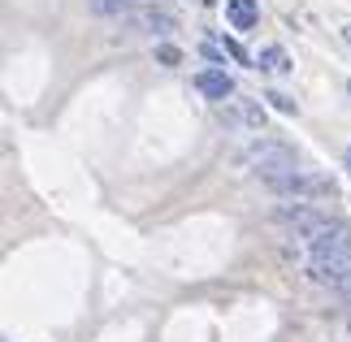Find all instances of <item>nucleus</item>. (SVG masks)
<instances>
[{"mask_svg": "<svg viewBox=\"0 0 351 342\" xmlns=\"http://www.w3.org/2000/svg\"><path fill=\"white\" fill-rule=\"evenodd\" d=\"M265 186L274 195H291V199H330L339 195V182L326 173H308V169H291V173H274L265 178Z\"/></svg>", "mask_w": 351, "mask_h": 342, "instance_id": "f257e3e1", "label": "nucleus"}, {"mask_svg": "<svg viewBox=\"0 0 351 342\" xmlns=\"http://www.w3.org/2000/svg\"><path fill=\"white\" fill-rule=\"evenodd\" d=\"M239 165H247V169H256V173H265V178L291 173V169H295V147L282 143V139H261V143H252L247 152L239 156Z\"/></svg>", "mask_w": 351, "mask_h": 342, "instance_id": "f03ea898", "label": "nucleus"}, {"mask_svg": "<svg viewBox=\"0 0 351 342\" xmlns=\"http://www.w3.org/2000/svg\"><path fill=\"white\" fill-rule=\"evenodd\" d=\"M308 247H313V260H351V221L334 217L330 225H321L308 239Z\"/></svg>", "mask_w": 351, "mask_h": 342, "instance_id": "7ed1b4c3", "label": "nucleus"}, {"mask_svg": "<svg viewBox=\"0 0 351 342\" xmlns=\"http://www.w3.org/2000/svg\"><path fill=\"white\" fill-rule=\"evenodd\" d=\"M274 221H278V225H287V230H300V234L313 239L321 225H330V221H334V217H326L321 208H313V204H295V208H291V204H282V208L274 212Z\"/></svg>", "mask_w": 351, "mask_h": 342, "instance_id": "20e7f679", "label": "nucleus"}, {"mask_svg": "<svg viewBox=\"0 0 351 342\" xmlns=\"http://www.w3.org/2000/svg\"><path fill=\"white\" fill-rule=\"evenodd\" d=\"M221 121L226 126H256L261 130L265 126V108L252 104V100H226L221 104Z\"/></svg>", "mask_w": 351, "mask_h": 342, "instance_id": "39448f33", "label": "nucleus"}, {"mask_svg": "<svg viewBox=\"0 0 351 342\" xmlns=\"http://www.w3.org/2000/svg\"><path fill=\"white\" fill-rule=\"evenodd\" d=\"M195 87L204 91L208 100H226V95H234V78L226 70H204V74H195Z\"/></svg>", "mask_w": 351, "mask_h": 342, "instance_id": "423d86ee", "label": "nucleus"}, {"mask_svg": "<svg viewBox=\"0 0 351 342\" xmlns=\"http://www.w3.org/2000/svg\"><path fill=\"white\" fill-rule=\"evenodd\" d=\"M226 18L234 31H252L261 22V9H256V0H226Z\"/></svg>", "mask_w": 351, "mask_h": 342, "instance_id": "0eeeda50", "label": "nucleus"}, {"mask_svg": "<svg viewBox=\"0 0 351 342\" xmlns=\"http://www.w3.org/2000/svg\"><path fill=\"white\" fill-rule=\"evenodd\" d=\"M130 31H156V35H165V31H173V13L143 9V13H134V18H130Z\"/></svg>", "mask_w": 351, "mask_h": 342, "instance_id": "6e6552de", "label": "nucleus"}, {"mask_svg": "<svg viewBox=\"0 0 351 342\" xmlns=\"http://www.w3.org/2000/svg\"><path fill=\"white\" fill-rule=\"evenodd\" d=\"M261 70H269V74H287L291 70V57L282 48H265L261 52Z\"/></svg>", "mask_w": 351, "mask_h": 342, "instance_id": "1a4fd4ad", "label": "nucleus"}, {"mask_svg": "<svg viewBox=\"0 0 351 342\" xmlns=\"http://www.w3.org/2000/svg\"><path fill=\"white\" fill-rule=\"evenodd\" d=\"M134 5H139V0H91V13H96V18H117V13H126Z\"/></svg>", "mask_w": 351, "mask_h": 342, "instance_id": "9d476101", "label": "nucleus"}, {"mask_svg": "<svg viewBox=\"0 0 351 342\" xmlns=\"http://www.w3.org/2000/svg\"><path fill=\"white\" fill-rule=\"evenodd\" d=\"M156 61H160V65H178V61H182V52L173 48V44H160V48H156Z\"/></svg>", "mask_w": 351, "mask_h": 342, "instance_id": "9b49d317", "label": "nucleus"}, {"mask_svg": "<svg viewBox=\"0 0 351 342\" xmlns=\"http://www.w3.org/2000/svg\"><path fill=\"white\" fill-rule=\"evenodd\" d=\"M265 100H274V108H278V113H295V100H287V95H265Z\"/></svg>", "mask_w": 351, "mask_h": 342, "instance_id": "f8f14e48", "label": "nucleus"}, {"mask_svg": "<svg viewBox=\"0 0 351 342\" xmlns=\"http://www.w3.org/2000/svg\"><path fill=\"white\" fill-rule=\"evenodd\" d=\"M221 48H226V52H230V57H234V61H247V52H243V48L234 44V39H226V44H221Z\"/></svg>", "mask_w": 351, "mask_h": 342, "instance_id": "ddd939ff", "label": "nucleus"}, {"mask_svg": "<svg viewBox=\"0 0 351 342\" xmlns=\"http://www.w3.org/2000/svg\"><path fill=\"white\" fill-rule=\"evenodd\" d=\"M339 291H343V295L351 299V273H347V278H343V286H339Z\"/></svg>", "mask_w": 351, "mask_h": 342, "instance_id": "4468645a", "label": "nucleus"}, {"mask_svg": "<svg viewBox=\"0 0 351 342\" xmlns=\"http://www.w3.org/2000/svg\"><path fill=\"white\" fill-rule=\"evenodd\" d=\"M343 35H347V44H351V26H347V31H343Z\"/></svg>", "mask_w": 351, "mask_h": 342, "instance_id": "2eb2a0df", "label": "nucleus"}, {"mask_svg": "<svg viewBox=\"0 0 351 342\" xmlns=\"http://www.w3.org/2000/svg\"><path fill=\"white\" fill-rule=\"evenodd\" d=\"M195 5H213V0H195Z\"/></svg>", "mask_w": 351, "mask_h": 342, "instance_id": "dca6fc26", "label": "nucleus"}, {"mask_svg": "<svg viewBox=\"0 0 351 342\" xmlns=\"http://www.w3.org/2000/svg\"><path fill=\"white\" fill-rule=\"evenodd\" d=\"M347 330H351V317H347Z\"/></svg>", "mask_w": 351, "mask_h": 342, "instance_id": "f3484780", "label": "nucleus"}, {"mask_svg": "<svg viewBox=\"0 0 351 342\" xmlns=\"http://www.w3.org/2000/svg\"><path fill=\"white\" fill-rule=\"evenodd\" d=\"M347 160H351V152H347Z\"/></svg>", "mask_w": 351, "mask_h": 342, "instance_id": "a211bd4d", "label": "nucleus"}]
</instances>
